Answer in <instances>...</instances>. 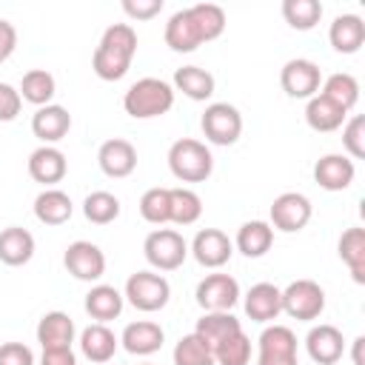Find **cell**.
Here are the masks:
<instances>
[{
	"label": "cell",
	"instance_id": "6da1fadb",
	"mask_svg": "<svg viewBox=\"0 0 365 365\" xmlns=\"http://www.w3.org/2000/svg\"><path fill=\"white\" fill-rule=\"evenodd\" d=\"M134 54H137V31L128 23H114L103 31L91 54V68L100 80L114 83L128 74Z\"/></svg>",
	"mask_w": 365,
	"mask_h": 365
},
{
	"label": "cell",
	"instance_id": "7a4b0ae2",
	"mask_svg": "<svg viewBox=\"0 0 365 365\" xmlns=\"http://www.w3.org/2000/svg\"><path fill=\"white\" fill-rule=\"evenodd\" d=\"M174 106V86L160 80V77H143L128 86L123 97V108L134 120H151L163 117Z\"/></svg>",
	"mask_w": 365,
	"mask_h": 365
},
{
	"label": "cell",
	"instance_id": "3957f363",
	"mask_svg": "<svg viewBox=\"0 0 365 365\" xmlns=\"http://www.w3.org/2000/svg\"><path fill=\"white\" fill-rule=\"evenodd\" d=\"M168 168L180 182H205L214 171L211 148L194 137H182L168 148Z\"/></svg>",
	"mask_w": 365,
	"mask_h": 365
},
{
	"label": "cell",
	"instance_id": "277c9868",
	"mask_svg": "<svg viewBox=\"0 0 365 365\" xmlns=\"http://www.w3.org/2000/svg\"><path fill=\"white\" fill-rule=\"evenodd\" d=\"M123 297L137 308V311H145V314H154L160 308L168 305L171 299V285L163 274L157 271H137L125 279V291Z\"/></svg>",
	"mask_w": 365,
	"mask_h": 365
},
{
	"label": "cell",
	"instance_id": "5b68a950",
	"mask_svg": "<svg viewBox=\"0 0 365 365\" xmlns=\"http://www.w3.org/2000/svg\"><path fill=\"white\" fill-rule=\"evenodd\" d=\"M143 254H145L151 268L177 271L188 257V242L174 228H154L143 242Z\"/></svg>",
	"mask_w": 365,
	"mask_h": 365
},
{
	"label": "cell",
	"instance_id": "8992f818",
	"mask_svg": "<svg viewBox=\"0 0 365 365\" xmlns=\"http://www.w3.org/2000/svg\"><path fill=\"white\" fill-rule=\"evenodd\" d=\"M200 128L214 145H234L242 134V114L231 103H211L200 117Z\"/></svg>",
	"mask_w": 365,
	"mask_h": 365
},
{
	"label": "cell",
	"instance_id": "52a82bcc",
	"mask_svg": "<svg viewBox=\"0 0 365 365\" xmlns=\"http://www.w3.org/2000/svg\"><path fill=\"white\" fill-rule=\"evenodd\" d=\"M282 311L291 319L311 322L325 311V291L314 279H294L282 288Z\"/></svg>",
	"mask_w": 365,
	"mask_h": 365
},
{
	"label": "cell",
	"instance_id": "ba28073f",
	"mask_svg": "<svg viewBox=\"0 0 365 365\" xmlns=\"http://www.w3.org/2000/svg\"><path fill=\"white\" fill-rule=\"evenodd\" d=\"M257 365H299L297 334L288 325H268L257 339Z\"/></svg>",
	"mask_w": 365,
	"mask_h": 365
},
{
	"label": "cell",
	"instance_id": "9c48e42d",
	"mask_svg": "<svg viewBox=\"0 0 365 365\" xmlns=\"http://www.w3.org/2000/svg\"><path fill=\"white\" fill-rule=\"evenodd\" d=\"M271 228H277V231H282V234H297V231H302L308 222H311V214H314V208H311V200L305 197V194H299V191H285V194H279V197H274V202H271Z\"/></svg>",
	"mask_w": 365,
	"mask_h": 365
},
{
	"label": "cell",
	"instance_id": "30bf717a",
	"mask_svg": "<svg viewBox=\"0 0 365 365\" xmlns=\"http://www.w3.org/2000/svg\"><path fill=\"white\" fill-rule=\"evenodd\" d=\"M279 86L288 97L294 100H311L319 86H322V71L314 60H305V57H294L282 66L279 71Z\"/></svg>",
	"mask_w": 365,
	"mask_h": 365
},
{
	"label": "cell",
	"instance_id": "8fae6325",
	"mask_svg": "<svg viewBox=\"0 0 365 365\" xmlns=\"http://www.w3.org/2000/svg\"><path fill=\"white\" fill-rule=\"evenodd\" d=\"M66 271L80 282H97L106 274V254L88 240H74L63 254Z\"/></svg>",
	"mask_w": 365,
	"mask_h": 365
},
{
	"label": "cell",
	"instance_id": "7c38bea8",
	"mask_svg": "<svg viewBox=\"0 0 365 365\" xmlns=\"http://www.w3.org/2000/svg\"><path fill=\"white\" fill-rule=\"evenodd\" d=\"M194 297L202 311H231L240 302V282L231 274H208L197 282Z\"/></svg>",
	"mask_w": 365,
	"mask_h": 365
},
{
	"label": "cell",
	"instance_id": "4fadbf2b",
	"mask_svg": "<svg viewBox=\"0 0 365 365\" xmlns=\"http://www.w3.org/2000/svg\"><path fill=\"white\" fill-rule=\"evenodd\" d=\"M188 254H194V259L202 268H222L234 254V242L220 228H202V231L194 234V240L188 245Z\"/></svg>",
	"mask_w": 365,
	"mask_h": 365
},
{
	"label": "cell",
	"instance_id": "5bb4252c",
	"mask_svg": "<svg viewBox=\"0 0 365 365\" xmlns=\"http://www.w3.org/2000/svg\"><path fill=\"white\" fill-rule=\"evenodd\" d=\"M305 348H308V356L317 362V365H334L342 359L345 354V339H342V331L336 325H328V322H319L308 331L305 336Z\"/></svg>",
	"mask_w": 365,
	"mask_h": 365
},
{
	"label": "cell",
	"instance_id": "9a60e30c",
	"mask_svg": "<svg viewBox=\"0 0 365 365\" xmlns=\"http://www.w3.org/2000/svg\"><path fill=\"white\" fill-rule=\"evenodd\" d=\"M97 165L106 177L123 180L137 168V148L128 140H120V137L106 140L97 151Z\"/></svg>",
	"mask_w": 365,
	"mask_h": 365
},
{
	"label": "cell",
	"instance_id": "2e32d148",
	"mask_svg": "<svg viewBox=\"0 0 365 365\" xmlns=\"http://www.w3.org/2000/svg\"><path fill=\"white\" fill-rule=\"evenodd\" d=\"M68 171V160L54 145H40L29 154V177L34 182H43L46 188H54Z\"/></svg>",
	"mask_w": 365,
	"mask_h": 365
},
{
	"label": "cell",
	"instance_id": "e0dca14e",
	"mask_svg": "<svg viewBox=\"0 0 365 365\" xmlns=\"http://www.w3.org/2000/svg\"><path fill=\"white\" fill-rule=\"evenodd\" d=\"M356 165L345 154H325L314 163V180L325 191H345L354 182Z\"/></svg>",
	"mask_w": 365,
	"mask_h": 365
},
{
	"label": "cell",
	"instance_id": "ac0fdd59",
	"mask_svg": "<svg viewBox=\"0 0 365 365\" xmlns=\"http://www.w3.org/2000/svg\"><path fill=\"white\" fill-rule=\"evenodd\" d=\"M242 308L254 322H274L282 314V288L274 282H257L248 288Z\"/></svg>",
	"mask_w": 365,
	"mask_h": 365
},
{
	"label": "cell",
	"instance_id": "d6986e66",
	"mask_svg": "<svg viewBox=\"0 0 365 365\" xmlns=\"http://www.w3.org/2000/svg\"><path fill=\"white\" fill-rule=\"evenodd\" d=\"M120 342H123V348H125L128 354H134V356H151V354H157V351L163 348L165 331H163L157 322H151V319H137V322H128V325L123 328Z\"/></svg>",
	"mask_w": 365,
	"mask_h": 365
},
{
	"label": "cell",
	"instance_id": "ffe728a7",
	"mask_svg": "<svg viewBox=\"0 0 365 365\" xmlns=\"http://www.w3.org/2000/svg\"><path fill=\"white\" fill-rule=\"evenodd\" d=\"M68 128H71V114H68V108H63L57 103L37 108L31 117V131L37 140H43V145L60 143L68 134Z\"/></svg>",
	"mask_w": 365,
	"mask_h": 365
},
{
	"label": "cell",
	"instance_id": "44dd1931",
	"mask_svg": "<svg viewBox=\"0 0 365 365\" xmlns=\"http://www.w3.org/2000/svg\"><path fill=\"white\" fill-rule=\"evenodd\" d=\"M74 319L66 314V311H48L40 317L37 322V342L46 348H71L74 342Z\"/></svg>",
	"mask_w": 365,
	"mask_h": 365
},
{
	"label": "cell",
	"instance_id": "7402d4cb",
	"mask_svg": "<svg viewBox=\"0 0 365 365\" xmlns=\"http://www.w3.org/2000/svg\"><path fill=\"white\" fill-rule=\"evenodd\" d=\"M328 40L339 54H356L365 43V23L359 14H339L328 29Z\"/></svg>",
	"mask_w": 365,
	"mask_h": 365
},
{
	"label": "cell",
	"instance_id": "603a6c76",
	"mask_svg": "<svg viewBox=\"0 0 365 365\" xmlns=\"http://www.w3.org/2000/svg\"><path fill=\"white\" fill-rule=\"evenodd\" d=\"M71 214H74V202L60 188H43L34 197V217L43 225H63L71 220Z\"/></svg>",
	"mask_w": 365,
	"mask_h": 365
},
{
	"label": "cell",
	"instance_id": "cb8c5ba5",
	"mask_svg": "<svg viewBox=\"0 0 365 365\" xmlns=\"http://www.w3.org/2000/svg\"><path fill=\"white\" fill-rule=\"evenodd\" d=\"M237 331H242V325H240V319H237L231 311H205V314L197 319V325H194V334H197L202 342H208L211 351H214L222 339L234 336Z\"/></svg>",
	"mask_w": 365,
	"mask_h": 365
},
{
	"label": "cell",
	"instance_id": "d4e9b609",
	"mask_svg": "<svg viewBox=\"0 0 365 365\" xmlns=\"http://www.w3.org/2000/svg\"><path fill=\"white\" fill-rule=\"evenodd\" d=\"M117 345H120V339L103 322H94V325L80 331V351L91 362H108L117 354Z\"/></svg>",
	"mask_w": 365,
	"mask_h": 365
},
{
	"label": "cell",
	"instance_id": "484cf974",
	"mask_svg": "<svg viewBox=\"0 0 365 365\" xmlns=\"http://www.w3.org/2000/svg\"><path fill=\"white\" fill-rule=\"evenodd\" d=\"M31 257H34V237L29 228L9 225L0 231V262L17 268V265H26Z\"/></svg>",
	"mask_w": 365,
	"mask_h": 365
},
{
	"label": "cell",
	"instance_id": "4316f807",
	"mask_svg": "<svg viewBox=\"0 0 365 365\" xmlns=\"http://www.w3.org/2000/svg\"><path fill=\"white\" fill-rule=\"evenodd\" d=\"M234 245H237L240 254L257 259V257H262V254L271 251V245H274V228L265 220H248V222L240 225Z\"/></svg>",
	"mask_w": 365,
	"mask_h": 365
},
{
	"label": "cell",
	"instance_id": "83f0119b",
	"mask_svg": "<svg viewBox=\"0 0 365 365\" xmlns=\"http://www.w3.org/2000/svg\"><path fill=\"white\" fill-rule=\"evenodd\" d=\"M336 251H339V259L348 265L354 282L365 285V228L359 225L345 228L336 242Z\"/></svg>",
	"mask_w": 365,
	"mask_h": 365
},
{
	"label": "cell",
	"instance_id": "f1b7e54d",
	"mask_svg": "<svg viewBox=\"0 0 365 365\" xmlns=\"http://www.w3.org/2000/svg\"><path fill=\"white\" fill-rule=\"evenodd\" d=\"M123 302H125V297L114 288V285H91V291L86 294V311H88V317L91 319H97V322H111V319H117L120 314H123Z\"/></svg>",
	"mask_w": 365,
	"mask_h": 365
},
{
	"label": "cell",
	"instance_id": "f546056e",
	"mask_svg": "<svg viewBox=\"0 0 365 365\" xmlns=\"http://www.w3.org/2000/svg\"><path fill=\"white\" fill-rule=\"evenodd\" d=\"M200 43H202V40H200V34H197V26H194L188 9L174 11V14L168 17V23H165V46H168L171 51L188 54V51H194Z\"/></svg>",
	"mask_w": 365,
	"mask_h": 365
},
{
	"label": "cell",
	"instance_id": "4dcf8cb0",
	"mask_svg": "<svg viewBox=\"0 0 365 365\" xmlns=\"http://www.w3.org/2000/svg\"><path fill=\"white\" fill-rule=\"evenodd\" d=\"M214 86H217L214 74L200 66H182L174 71V91H182L188 100H197V103L208 100L214 94Z\"/></svg>",
	"mask_w": 365,
	"mask_h": 365
},
{
	"label": "cell",
	"instance_id": "1f68e13d",
	"mask_svg": "<svg viewBox=\"0 0 365 365\" xmlns=\"http://www.w3.org/2000/svg\"><path fill=\"white\" fill-rule=\"evenodd\" d=\"M317 94H322L325 100H331V103L339 106L342 111H351V108L356 106V100H359V83H356L354 74L336 71V74H328V77L322 80V86H319Z\"/></svg>",
	"mask_w": 365,
	"mask_h": 365
},
{
	"label": "cell",
	"instance_id": "d6a6232c",
	"mask_svg": "<svg viewBox=\"0 0 365 365\" xmlns=\"http://www.w3.org/2000/svg\"><path fill=\"white\" fill-rule=\"evenodd\" d=\"M345 117H348V111H342L339 106H334V103L325 100L322 94H314V97L308 100V106H305V123H308L314 131H322V134L342 128V125H345Z\"/></svg>",
	"mask_w": 365,
	"mask_h": 365
},
{
	"label": "cell",
	"instance_id": "836d02e7",
	"mask_svg": "<svg viewBox=\"0 0 365 365\" xmlns=\"http://www.w3.org/2000/svg\"><path fill=\"white\" fill-rule=\"evenodd\" d=\"M17 91H20V97H23L26 103L43 108V106L51 103V97H54V91H57V83H54V77H51L46 68H31V71L23 74Z\"/></svg>",
	"mask_w": 365,
	"mask_h": 365
},
{
	"label": "cell",
	"instance_id": "e575fe53",
	"mask_svg": "<svg viewBox=\"0 0 365 365\" xmlns=\"http://www.w3.org/2000/svg\"><path fill=\"white\" fill-rule=\"evenodd\" d=\"M188 14H191L202 43L217 40L225 31V11L217 3H194V6H188Z\"/></svg>",
	"mask_w": 365,
	"mask_h": 365
},
{
	"label": "cell",
	"instance_id": "d590c367",
	"mask_svg": "<svg viewBox=\"0 0 365 365\" xmlns=\"http://www.w3.org/2000/svg\"><path fill=\"white\" fill-rule=\"evenodd\" d=\"M282 17L291 29L308 31L319 23L322 17V3L319 0H282Z\"/></svg>",
	"mask_w": 365,
	"mask_h": 365
},
{
	"label": "cell",
	"instance_id": "8d00e7d4",
	"mask_svg": "<svg viewBox=\"0 0 365 365\" xmlns=\"http://www.w3.org/2000/svg\"><path fill=\"white\" fill-rule=\"evenodd\" d=\"M83 214L94 225H108L120 217V200L111 191H91L83 200Z\"/></svg>",
	"mask_w": 365,
	"mask_h": 365
},
{
	"label": "cell",
	"instance_id": "74e56055",
	"mask_svg": "<svg viewBox=\"0 0 365 365\" xmlns=\"http://www.w3.org/2000/svg\"><path fill=\"white\" fill-rule=\"evenodd\" d=\"M140 214L151 225H165L171 222V188H148L140 197Z\"/></svg>",
	"mask_w": 365,
	"mask_h": 365
},
{
	"label": "cell",
	"instance_id": "f35d334b",
	"mask_svg": "<svg viewBox=\"0 0 365 365\" xmlns=\"http://www.w3.org/2000/svg\"><path fill=\"white\" fill-rule=\"evenodd\" d=\"M202 217V200L191 188H171V222L177 225H194Z\"/></svg>",
	"mask_w": 365,
	"mask_h": 365
},
{
	"label": "cell",
	"instance_id": "ab89813d",
	"mask_svg": "<svg viewBox=\"0 0 365 365\" xmlns=\"http://www.w3.org/2000/svg\"><path fill=\"white\" fill-rule=\"evenodd\" d=\"M174 365H214V351L194 331L180 336L174 345Z\"/></svg>",
	"mask_w": 365,
	"mask_h": 365
},
{
	"label": "cell",
	"instance_id": "60d3db41",
	"mask_svg": "<svg viewBox=\"0 0 365 365\" xmlns=\"http://www.w3.org/2000/svg\"><path fill=\"white\" fill-rule=\"evenodd\" d=\"M251 359V339L245 331H237L234 336L222 339L214 348V365H248Z\"/></svg>",
	"mask_w": 365,
	"mask_h": 365
},
{
	"label": "cell",
	"instance_id": "b9f144b4",
	"mask_svg": "<svg viewBox=\"0 0 365 365\" xmlns=\"http://www.w3.org/2000/svg\"><path fill=\"white\" fill-rule=\"evenodd\" d=\"M342 145H345L351 160H362L365 157V117L362 114H354L342 125Z\"/></svg>",
	"mask_w": 365,
	"mask_h": 365
},
{
	"label": "cell",
	"instance_id": "7bdbcfd3",
	"mask_svg": "<svg viewBox=\"0 0 365 365\" xmlns=\"http://www.w3.org/2000/svg\"><path fill=\"white\" fill-rule=\"evenodd\" d=\"M20 106H23L20 91L9 83H0V123H11L20 114Z\"/></svg>",
	"mask_w": 365,
	"mask_h": 365
},
{
	"label": "cell",
	"instance_id": "ee69618b",
	"mask_svg": "<svg viewBox=\"0 0 365 365\" xmlns=\"http://www.w3.org/2000/svg\"><path fill=\"white\" fill-rule=\"evenodd\" d=\"M0 365H34V354L23 342H3L0 345Z\"/></svg>",
	"mask_w": 365,
	"mask_h": 365
},
{
	"label": "cell",
	"instance_id": "f6af8a7d",
	"mask_svg": "<svg viewBox=\"0 0 365 365\" xmlns=\"http://www.w3.org/2000/svg\"><path fill=\"white\" fill-rule=\"evenodd\" d=\"M123 11L131 20H151L163 11V0H123Z\"/></svg>",
	"mask_w": 365,
	"mask_h": 365
},
{
	"label": "cell",
	"instance_id": "bcb514c9",
	"mask_svg": "<svg viewBox=\"0 0 365 365\" xmlns=\"http://www.w3.org/2000/svg\"><path fill=\"white\" fill-rule=\"evenodd\" d=\"M40 365H77V354L71 348H46Z\"/></svg>",
	"mask_w": 365,
	"mask_h": 365
},
{
	"label": "cell",
	"instance_id": "7dc6e473",
	"mask_svg": "<svg viewBox=\"0 0 365 365\" xmlns=\"http://www.w3.org/2000/svg\"><path fill=\"white\" fill-rule=\"evenodd\" d=\"M14 46H17V29L9 20H0V63L6 57H11Z\"/></svg>",
	"mask_w": 365,
	"mask_h": 365
},
{
	"label": "cell",
	"instance_id": "c3c4849f",
	"mask_svg": "<svg viewBox=\"0 0 365 365\" xmlns=\"http://www.w3.org/2000/svg\"><path fill=\"white\" fill-rule=\"evenodd\" d=\"M362 345H365V336H356V339H354V351H351L354 365H365V359H362Z\"/></svg>",
	"mask_w": 365,
	"mask_h": 365
},
{
	"label": "cell",
	"instance_id": "681fc988",
	"mask_svg": "<svg viewBox=\"0 0 365 365\" xmlns=\"http://www.w3.org/2000/svg\"><path fill=\"white\" fill-rule=\"evenodd\" d=\"M145 365H148V362H145Z\"/></svg>",
	"mask_w": 365,
	"mask_h": 365
}]
</instances>
